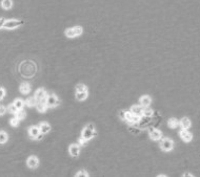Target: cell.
Segmentation results:
<instances>
[{
  "label": "cell",
  "mask_w": 200,
  "mask_h": 177,
  "mask_svg": "<svg viewBox=\"0 0 200 177\" xmlns=\"http://www.w3.org/2000/svg\"><path fill=\"white\" fill-rule=\"evenodd\" d=\"M95 135H96V132H95V128L93 125H88L86 128H83L81 132V137H83L86 140H92Z\"/></svg>",
  "instance_id": "obj_1"
},
{
  "label": "cell",
  "mask_w": 200,
  "mask_h": 177,
  "mask_svg": "<svg viewBox=\"0 0 200 177\" xmlns=\"http://www.w3.org/2000/svg\"><path fill=\"white\" fill-rule=\"evenodd\" d=\"M82 33H83V28L81 26H74L71 27V28L65 29L64 35L67 36V38H75L78 37V36H81Z\"/></svg>",
  "instance_id": "obj_2"
},
{
  "label": "cell",
  "mask_w": 200,
  "mask_h": 177,
  "mask_svg": "<svg viewBox=\"0 0 200 177\" xmlns=\"http://www.w3.org/2000/svg\"><path fill=\"white\" fill-rule=\"evenodd\" d=\"M24 24V21L22 20H17V19H11V20H5L3 27L5 29H14L17 27L21 26Z\"/></svg>",
  "instance_id": "obj_3"
},
{
  "label": "cell",
  "mask_w": 200,
  "mask_h": 177,
  "mask_svg": "<svg viewBox=\"0 0 200 177\" xmlns=\"http://www.w3.org/2000/svg\"><path fill=\"white\" fill-rule=\"evenodd\" d=\"M45 104H46V106H48V108H55L56 106H58L59 101H58V99H57L56 94L52 93V94L46 95Z\"/></svg>",
  "instance_id": "obj_4"
},
{
  "label": "cell",
  "mask_w": 200,
  "mask_h": 177,
  "mask_svg": "<svg viewBox=\"0 0 200 177\" xmlns=\"http://www.w3.org/2000/svg\"><path fill=\"white\" fill-rule=\"evenodd\" d=\"M160 148L162 151L164 152H169V151H172L174 148V142L170 138H163L160 142Z\"/></svg>",
  "instance_id": "obj_5"
},
{
  "label": "cell",
  "mask_w": 200,
  "mask_h": 177,
  "mask_svg": "<svg viewBox=\"0 0 200 177\" xmlns=\"http://www.w3.org/2000/svg\"><path fill=\"white\" fill-rule=\"evenodd\" d=\"M179 135H180V137H181V140H183V142H190L191 140H192V138H193L192 133L189 132L188 129H182L181 131L179 132Z\"/></svg>",
  "instance_id": "obj_6"
},
{
  "label": "cell",
  "mask_w": 200,
  "mask_h": 177,
  "mask_svg": "<svg viewBox=\"0 0 200 177\" xmlns=\"http://www.w3.org/2000/svg\"><path fill=\"white\" fill-rule=\"evenodd\" d=\"M130 111L134 114V116H137L142 118L143 116V107L141 105H134L131 107V110Z\"/></svg>",
  "instance_id": "obj_7"
},
{
  "label": "cell",
  "mask_w": 200,
  "mask_h": 177,
  "mask_svg": "<svg viewBox=\"0 0 200 177\" xmlns=\"http://www.w3.org/2000/svg\"><path fill=\"white\" fill-rule=\"evenodd\" d=\"M27 167L31 168V169H35V168H37L38 165H39V159L36 156H30L27 160Z\"/></svg>",
  "instance_id": "obj_8"
},
{
  "label": "cell",
  "mask_w": 200,
  "mask_h": 177,
  "mask_svg": "<svg viewBox=\"0 0 200 177\" xmlns=\"http://www.w3.org/2000/svg\"><path fill=\"white\" fill-rule=\"evenodd\" d=\"M69 152L71 154V156L77 157L80 153V146L78 144H72L69 148Z\"/></svg>",
  "instance_id": "obj_9"
},
{
  "label": "cell",
  "mask_w": 200,
  "mask_h": 177,
  "mask_svg": "<svg viewBox=\"0 0 200 177\" xmlns=\"http://www.w3.org/2000/svg\"><path fill=\"white\" fill-rule=\"evenodd\" d=\"M46 91L44 90L43 88H39L36 90L35 92V98L37 101H45V98H46Z\"/></svg>",
  "instance_id": "obj_10"
},
{
  "label": "cell",
  "mask_w": 200,
  "mask_h": 177,
  "mask_svg": "<svg viewBox=\"0 0 200 177\" xmlns=\"http://www.w3.org/2000/svg\"><path fill=\"white\" fill-rule=\"evenodd\" d=\"M150 137L153 140H160L161 137H162V132L160 130L153 129L150 131Z\"/></svg>",
  "instance_id": "obj_11"
},
{
  "label": "cell",
  "mask_w": 200,
  "mask_h": 177,
  "mask_svg": "<svg viewBox=\"0 0 200 177\" xmlns=\"http://www.w3.org/2000/svg\"><path fill=\"white\" fill-rule=\"evenodd\" d=\"M139 103L142 107H148L152 103V99H151L150 95H142L139 100Z\"/></svg>",
  "instance_id": "obj_12"
},
{
  "label": "cell",
  "mask_w": 200,
  "mask_h": 177,
  "mask_svg": "<svg viewBox=\"0 0 200 177\" xmlns=\"http://www.w3.org/2000/svg\"><path fill=\"white\" fill-rule=\"evenodd\" d=\"M19 91H20L22 94H29L30 92H31V85L29 84V83L24 82L22 83V84L20 85V87H19Z\"/></svg>",
  "instance_id": "obj_13"
},
{
  "label": "cell",
  "mask_w": 200,
  "mask_h": 177,
  "mask_svg": "<svg viewBox=\"0 0 200 177\" xmlns=\"http://www.w3.org/2000/svg\"><path fill=\"white\" fill-rule=\"evenodd\" d=\"M40 133V129L39 127H36V126H32V127H30L29 129V134L30 136H31L32 138H35L37 137V135Z\"/></svg>",
  "instance_id": "obj_14"
},
{
  "label": "cell",
  "mask_w": 200,
  "mask_h": 177,
  "mask_svg": "<svg viewBox=\"0 0 200 177\" xmlns=\"http://www.w3.org/2000/svg\"><path fill=\"white\" fill-rule=\"evenodd\" d=\"M36 108H37L38 111L41 112V113L45 112L46 109H48V106H46V104H45V101H37Z\"/></svg>",
  "instance_id": "obj_15"
},
{
  "label": "cell",
  "mask_w": 200,
  "mask_h": 177,
  "mask_svg": "<svg viewBox=\"0 0 200 177\" xmlns=\"http://www.w3.org/2000/svg\"><path fill=\"white\" fill-rule=\"evenodd\" d=\"M39 129H40V132H41V133L46 134L51 131V126H50V124L43 122V123H41L39 125Z\"/></svg>",
  "instance_id": "obj_16"
},
{
  "label": "cell",
  "mask_w": 200,
  "mask_h": 177,
  "mask_svg": "<svg viewBox=\"0 0 200 177\" xmlns=\"http://www.w3.org/2000/svg\"><path fill=\"white\" fill-rule=\"evenodd\" d=\"M179 125L181 126L182 129H189V128L191 127V125H192V123H191L190 118H183L181 121H179Z\"/></svg>",
  "instance_id": "obj_17"
},
{
  "label": "cell",
  "mask_w": 200,
  "mask_h": 177,
  "mask_svg": "<svg viewBox=\"0 0 200 177\" xmlns=\"http://www.w3.org/2000/svg\"><path fill=\"white\" fill-rule=\"evenodd\" d=\"M167 125H169L170 128L175 129V128H177L178 126H179V121H178L177 118H171L169 121H167Z\"/></svg>",
  "instance_id": "obj_18"
},
{
  "label": "cell",
  "mask_w": 200,
  "mask_h": 177,
  "mask_svg": "<svg viewBox=\"0 0 200 177\" xmlns=\"http://www.w3.org/2000/svg\"><path fill=\"white\" fill-rule=\"evenodd\" d=\"M76 99L78 101L82 102L88 99V91H81V92H76Z\"/></svg>",
  "instance_id": "obj_19"
},
{
  "label": "cell",
  "mask_w": 200,
  "mask_h": 177,
  "mask_svg": "<svg viewBox=\"0 0 200 177\" xmlns=\"http://www.w3.org/2000/svg\"><path fill=\"white\" fill-rule=\"evenodd\" d=\"M1 6H2V8H4V10H10V8L13 6L12 0H2Z\"/></svg>",
  "instance_id": "obj_20"
},
{
  "label": "cell",
  "mask_w": 200,
  "mask_h": 177,
  "mask_svg": "<svg viewBox=\"0 0 200 177\" xmlns=\"http://www.w3.org/2000/svg\"><path fill=\"white\" fill-rule=\"evenodd\" d=\"M25 104L29 107H33V106H36V104H37V100H36L35 97H31L25 101Z\"/></svg>",
  "instance_id": "obj_21"
},
{
  "label": "cell",
  "mask_w": 200,
  "mask_h": 177,
  "mask_svg": "<svg viewBox=\"0 0 200 177\" xmlns=\"http://www.w3.org/2000/svg\"><path fill=\"white\" fill-rule=\"evenodd\" d=\"M14 105L17 107V109H23V107H24V102L22 101L21 99H16L14 101Z\"/></svg>",
  "instance_id": "obj_22"
},
{
  "label": "cell",
  "mask_w": 200,
  "mask_h": 177,
  "mask_svg": "<svg viewBox=\"0 0 200 177\" xmlns=\"http://www.w3.org/2000/svg\"><path fill=\"white\" fill-rule=\"evenodd\" d=\"M153 113H154V111H153L151 108L143 107V116H145V118H151V116H153Z\"/></svg>",
  "instance_id": "obj_23"
},
{
  "label": "cell",
  "mask_w": 200,
  "mask_h": 177,
  "mask_svg": "<svg viewBox=\"0 0 200 177\" xmlns=\"http://www.w3.org/2000/svg\"><path fill=\"white\" fill-rule=\"evenodd\" d=\"M25 116H27V113H25V111L23 109H19L18 111H17L16 113V118L20 121V119H23L25 118Z\"/></svg>",
  "instance_id": "obj_24"
},
{
  "label": "cell",
  "mask_w": 200,
  "mask_h": 177,
  "mask_svg": "<svg viewBox=\"0 0 200 177\" xmlns=\"http://www.w3.org/2000/svg\"><path fill=\"white\" fill-rule=\"evenodd\" d=\"M81 91H88V87L84 84H77L76 85V92H81Z\"/></svg>",
  "instance_id": "obj_25"
},
{
  "label": "cell",
  "mask_w": 200,
  "mask_h": 177,
  "mask_svg": "<svg viewBox=\"0 0 200 177\" xmlns=\"http://www.w3.org/2000/svg\"><path fill=\"white\" fill-rule=\"evenodd\" d=\"M8 138V136L5 132L0 131V144H4V142H6Z\"/></svg>",
  "instance_id": "obj_26"
},
{
  "label": "cell",
  "mask_w": 200,
  "mask_h": 177,
  "mask_svg": "<svg viewBox=\"0 0 200 177\" xmlns=\"http://www.w3.org/2000/svg\"><path fill=\"white\" fill-rule=\"evenodd\" d=\"M8 112H10V113H13V114H16L17 111H18V109H17V107L14 105V103L11 104V105L8 106Z\"/></svg>",
  "instance_id": "obj_27"
},
{
  "label": "cell",
  "mask_w": 200,
  "mask_h": 177,
  "mask_svg": "<svg viewBox=\"0 0 200 177\" xmlns=\"http://www.w3.org/2000/svg\"><path fill=\"white\" fill-rule=\"evenodd\" d=\"M133 118H134V114L132 113L131 111H125V121L132 123V121H133Z\"/></svg>",
  "instance_id": "obj_28"
},
{
  "label": "cell",
  "mask_w": 200,
  "mask_h": 177,
  "mask_svg": "<svg viewBox=\"0 0 200 177\" xmlns=\"http://www.w3.org/2000/svg\"><path fill=\"white\" fill-rule=\"evenodd\" d=\"M10 124H11V126H13V127H18V126H19V119L17 118L16 116H15V118H11Z\"/></svg>",
  "instance_id": "obj_29"
},
{
  "label": "cell",
  "mask_w": 200,
  "mask_h": 177,
  "mask_svg": "<svg viewBox=\"0 0 200 177\" xmlns=\"http://www.w3.org/2000/svg\"><path fill=\"white\" fill-rule=\"evenodd\" d=\"M76 176H77V177H83V176L88 177V176H89V173L86 171V170H81V171H79L77 174H76Z\"/></svg>",
  "instance_id": "obj_30"
},
{
  "label": "cell",
  "mask_w": 200,
  "mask_h": 177,
  "mask_svg": "<svg viewBox=\"0 0 200 177\" xmlns=\"http://www.w3.org/2000/svg\"><path fill=\"white\" fill-rule=\"evenodd\" d=\"M86 142H88V140H86L83 137H80L79 140H78V145H79V146H86Z\"/></svg>",
  "instance_id": "obj_31"
},
{
  "label": "cell",
  "mask_w": 200,
  "mask_h": 177,
  "mask_svg": "<svg viewBox=\"0 0 200 177\" xmlns=\"http://www.w3.org/2000/svg\"><path fill=\"white\" fill-rule=\"evenodd\" d=\"M5 112H6V108L4 107L3 105H0V116H4V114H5Z\"/></svg>",
  "instance_id": "obj_32"
},
{
  "label": "cell",
  "mask_w": 200,
  "mask_h": 177,
  "mask_svg": "<svg viewBox=\"0 0 200 177\" xmlns=\"http://www.w3.org/2000/svg\"><path fill=\"white\" fill-rule=\"evenodd\" d=\"M4 97H5V90H4L3 88H1V87H0V101H1V100H3Z\"/></svg>",
  "instance_id": "obj_33"
},
{
  "label": "cell",
  "mask_w": 200,
  "mask_h": 177,
  "mask_svg": "<svg viewBox=\"0 0 200 177\" xmlns=\"http://www.w3.org/2000/svg\"><path fill=\"white\" fill-rule=\"evenodd\" d=\"M119 116H120L121 119L125 121V111H124V110H121V111L119 112Z\"/></svg>",
  "instance_id": "obj_34"
},
{
  "label": "cell",
  "mask_w": 200,
  "mask_h": 177,
  "mask_svg": "<svg viewBox=\"0 0 200 177\" xmlns=\"http://www.w3.org/2000/svg\"><path fill=\"white\" fill-rule=\"evenodd\" d=\"M4 23H5V19H4V18H0V28H2V27H3Z\"/></svg>",
  "instance_id": "obj_35"
},
{
  "label": "cell",
  "mask_w": 200,
  "mask_h": 177,
  "mask_svg": "<svg viewBox=\"0 0 200 177\" xmlns=\"http://www.w3.org/2000/svg\"><path fill=\"white\" fill-rule=\"evenodd\" d=\"M42 136H43V133H41V132H40V133L37 135V137H36V140H41V138H42Z\"/></svg>",
  "instance_id": "obj_36"
},
{
  "label": "cell",
  "mask_w": 200,
  "mask_h": 177,
  "mask_svg": "<svg viewBox=\"0 0 200 177\" xmlns=\"http://www.w3.org/2000/svg\"><path fill=\"white\" fill-rule=\"evenodd\" d=\"M183 176L186 177V176H193L192 174H189V173H186V174H183Z\"/></svg>",
  "instance_id": "obj_37"
}]
</instances>
